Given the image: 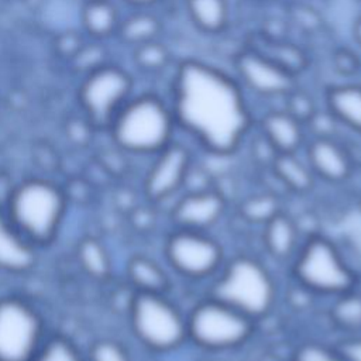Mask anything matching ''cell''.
I'll return each instance as SVG.
<instances>
[{"label":"cell","mask_w":361,"mask_h":361,"mask_svg":"<svg viewBox=\"0 0 361 361\" xmlns=\"http://www.w3.org/2000/svg\"><path fill=\"white\" fill-rule=\"evenodd\" d=\"M248 94L231 72L202 59L173 69L169 103L178 131L206 154L234 155L255 127Z\"/></svg>","instance_id":"cell-1"},{"label":"cell","mask_w":361,"mask_h":361,"mask_svg":"<svg viewBox=\"0 0 361 361\" xmlns=\"http://www.w3.org/2000/svg\"><path fill=\"white\" fill-rule=\"evenodd\" d=\"M207 293L258 323L272 313L278 302V283L259 258L237 254L226 258L210 281Z\"/></svg>","instance_id":"cell-2"},{"label":"cell","mask_w":361,"mask_h":361,"mask_svg":"<svg viewBox=\"0 0 361 361\" xmlns=\"http://www.w3.org/2000/svg\"><path fill=\"white\" fill-rule=\"evenodd\" d=\"M169 99L141 94L128 99L113 117L114 141L133 154L155 155L176 138Z\"/></svg>","instance_id":"cell-3"},{"label":"cell","mask_w":361,"mask_h":361,"mask_svg":"<svg viewBox=\"0 0 361 361\" xmlns=\"http://www.w3.org/2000/svg\"><path fill=\"white\" fill-rule=\"evenodd\" d=\"M293 282L309 293L338 296L357 289L358 276L333 240L322 233L303 238L290 261Z\"/></svg>","instance_id":"cell-4"},{"label":"cell","mask_w":361,"mask_h":361,"mask_svg":"<svg viewBox=\"0 0 361 361\" xmlns=\"http://www.w3.org/2000/svg\"><path fill=\"white\" fill-rule=\"evenodd\" d=\"M188 343L207 353L244 347L255 334L257 322L230 305L206 295L186 312Z\"/></svg>","instance_id":"cell-5"},{"label":"cell","mask_w":361,"mask_h":361,"mask_svg":"<svg viewBox=\"0 0 361 361\" xmlns=\"http://www.w3.org/2000/svg\"><path fill=\"white\" fill-rule=\"evenodd\" d=\"M130 323L140 343L155 353H171L188 343L186 313L166 293L135 292Z\"/></svg>","instance_id":"cell-6"},{"label":"cell","mask_w":361,"mask_h":361,"mask_svg":"<svg viewBox=\"0 0 361 361\" xmlns=\"http://www.w3.org/2000/svg\"><path fill=\"white\" fill-rule=\"evenodd\" d=\"M164 255L175 274L192 282L212 281L226 261L223 245L209 231L179 227L166 235Z\"/></svg>","instance_id":"cell-7"},{"label":"cell","mask_w":361,"mask_h":361,"mask_svg":"<svg viewBox=\"0 0 361 361\" xmlns=\"http://www.w3.org/2000/svg\"><path fill=\"white\" fill-rule=\"evenodd\" d=\"M63 212V197L51 183L28 180L10 199V221L24 235L42 241L56 230Z\"/></svg>","instance_id":"cell-8"},{"label":"cell","mask_w":361,"mask_h":361,"mask_svg":"<svg viewBox=\"0 0 361 361\" xmlns=\"http://www.w3.org/2000/svg\"><path fill=\"white\" fill-rule=\"evenodd\" d=\"M233 75L248 94L264 99L285 97L296 85V76L254 48L240 49L233 58Z\"/></svg>","instance_id":"cell-9"},{"label":"cell","mask_w":361,"mask_h":361,"mask_svg":"<svg viewBox=\"0 0 361 361\" xmlns=\"http://www.w3.org/2000/svg\"><path fill=\"white\" fill-rule=\"evenodd\" d=\"M41 324L35 312L21 300H0V361H31Z\"/></svg>","instance_id":"cell-10"},{"label":"cell","mask_w":361,"mask_h":361,"mask_svg":"<svg viewBox=\"0 0 361 361\" xmlns=\"http://www.w3.org/2000/svg\"><path fill=\"white\" fill-rule=\"evenodd\" d=\"M193 162L195 155L190 147L175 138L155 154L144 182L147 197L152 202H162L182 190Z\"/></svg>","instance_id":"cell-11"},{"label":"cell","mask_w":361,"mask_h":361,"mask_svg":"<svg viewBox=\"0 0 361 361\" xmlns=\"http://www.w3.org/2000/svg\"><path fill=\"white\" fill-rule=\"evenodd\" d=\"M131 93V79L120 68H97L83 83L80 96L87 111L99 120L114 117Z\"/></svg>","instance_id":"cell-12"},{"label":"cell","mask_w":361,"mask_h":361,"mask_svg":"<svg viewBox=\"0 0 361 361\" xmlns=\"http://www.w3.org/2000/svg\"><path fill=\"white\" fill-rule=\"evenodd\" d=\"M227 212V197L216 188L186 190L173 204L171 219L173 227L210 231Z\"/></svg>","instance_id":"cell-13"},{"label":"cell","mask_w":361,"mask_h":361,"mask_svg":"<svg viewBox=\"0 0 361 361\" xmlns=\"http://www.w3.org/2000/svg\"><path fill=\"white\" fill-rule=\"evenodd\" d=\"M303 149L316 179L340 183L351 176V155L337 137H309Z\"/></svg>","instance_id":"cell-14"},{"label":"cell","mask_w":361,"mask_h":361,"mask_svg":"<svg viewBox=\"0 0 361 361\" xmlns=\"http://www.w3.org/2000/svg\"><path fill=\"white\" fill-rule=\"evenodd\" d=\"M255 127L276 154L299 152L309 138L305 123L285 109L264 111Z\"/></svg>","instance_id":"cell-15"},{"label":"cell","mask_w":361,"mask_h":361,"mask_svg":"<svg viewBox=\"0 0 361 361\" xmlns=\"http://www.w3.org/2000/svg\"><path fill=\"white\" fill-rule=\"evenodd\" d=\"M265 252L278 262H289L298 252L303 237L292 216L281 210L261 226Z\"/></svg>","instance_id":"cell-16"},{"label":"cell","mask_w":361,"mask_h":361,"mask_svg":"<svg viewBox=\"0 0 361 361\" xmlns=\"http://www.w3.org/2000/svg\"><path fill=\"white\" fill-rule=\"evenodd\" d=\"M324 109L336 118V121L361 134V85L338 83L326 90Z\"/></svg>","instance_id":"cell-17"},{"label":"cell","mask_w":361,"mask_h":361,"mask_svg":"<svg viewBox=\"0 0 361 361\" xmlns=\"http://www.w3.org/2000/svg\"><path fill=\"white\" fill-rule=\"evenodd\" d=\"M183 8L190 24L202 34L220 35L230 25L228 0H183Z\"/></svg>","instance_id":"cell-18"},{"label":"cell","mask_w":361,"mask_h":361,"mask_svg":"<svg viewBox=\"0 0 361 361\" xmlns=\"http://www.w3.org/2000/svg\"><path fill=\"white\" fill-rule=\"evenodd\" d=\"M274 176L292 193H307L313 189L316 176L312 172L306 158L299 152L278 154L271 165Z\"/></svg>","instance_id":"cell-19"},{"label":"cell","mask_w":361,"mask_h":361,"mask_svg":"<svg viewBox=\"0 0 361 361\" xmlns=\"http://www.w3.org/2000/svg\"><path fill=\"white\" fill-rule=\"evenodd\" d=\"M34 252L17 227L0 217V268L23 271L31 267Z\"/></svg>","instance_id":"cell-20"},{"label":"cell","mask_w":361,"mask_h":361,"mask_svg":"<svg viewBox=\"0 0 361 361\" xmlns=\"http://www.w3.org/2000/svg\"><path fill=\"white\" fill-rule=\"evenodd\" d=\"M128 278L135 292L166 293L169 288V276L165 269L151 258L134 257L128 262Z\"/></svg>","instance_id":"cell-21"},{"label":"cell","mask_w":361,"mask_h":361,"mask_svg":"<svg viewBox=\"0 0 361 361\" xmlns=\"http://www.w3.org/2000/svg\"><path fill=\"white\" fill-rule=\"evenodd\" d=\"M329 317L340 330L351 334L361 331V293L353 289L334 296L329 309Z\"/></svg>","instance_id":"cell-22"},{"label":"cell","mask_w":361,"mask_h":361,"mask_svg":"<svg viewBox=\"0 0 361 361\" xmlns=\"http://www.w3.org/2000/svg\"><path fill=\"white\" fill-rule=\"evenodd\" d=\"M281 210L279 197L268 192L247 196L240 202L238 206V214L241 219H244V221L259 226H262Z\"/></svg>","instance_id":"cell-23"},{"label":"cell","mask_w":361,"mask_h":361,"mask_svg":"<svg viewBox=\"0 0 361 361\" xmlns=\"http://www.w3.org/2000/svg\"><path fill=\"white\" fill-rule=\"evenodd\" d=\"M161 21L151 13H137L121 24V35L126 41L137 45L157 39Z\"/></svg>","instance_id":"cell-24"},{"label":"cell","mask_w":361,"mask_h":361,"mask_svg":"<svg viewBox=\"0 0 361 361\" xmlns=\"http://www.w3.org/2000/svg\"><path fill=\"white\" fill-rule=\"evenodd\" d=\"M86 28L96 35L109 34L117 24L114 7L106 0H92L83 13Z\"/></svg>","instance_id":"cell-25"},{"label":"cell","mask_w":361,"mask_h":361,"mask_svg":"<svg viewBox=\"0 0 361 361\" xmlns=\"http://www.w3.org/2000/svg\"><path fill=\"white\" fill-rule=\"evenodd\" d=\"M134 55L138 66L148 72H159L171 62L169 49L157 39L137 45Z\"/></svg>","instance_id":"cell-26"},{"label":"cell","mask_w":361,"mask_h":361,"mask_svg":"<svg viewBox=\"0 0 361 361\" xmlns=\"http://www.w3.org/2000/svg\"><path fill=\"white\" fill-rule=\"evenodd\" d=\"M290 361H344L337 347L319 340H305L292 351Z\"/></svg>","instance_id":"cell-27"},{"label":"cell","mask_w":361,"mask_h":361,"mask_svg":"<svg viewBox=\"0 0 361 361\" xmlns=\"http://www.w3.org/2000/svg\"><path fill=\"white\" fill-rule=\"evenodd\" d=\"M283 99H285L283 109L286 111H289L292 116H295L296 118H299L302 123H305V126H306L307 120L317 110L312 97L307 93L299 90L298 86L292 92H289Z\"/></svg>","instance_id":"cell-28"},{"label":"cell","mask_w":361,"mask_h":361,"mask_svg":"<svg viewBox=\"0 0 361 361\" xmlns=\"http://www.w3.org/2000/svg\"><path fill=\"white\" fill-rule=\"evenodd\" d=\"M35 361H80L75 347L62 338H55L34 357Z\"/></svg>","instance_id":"cell-29"},{"label":"cell","mask_w":361,"mask_h":361,"mask_svg":"<svg viewBox=\"0 0 361 361\" xmlns=\"http://www.w3.org/2000/svg\"><path fill=\"white\" fill-rule=\"evenodd\" d=\"M80 258L83 265L92 274L103 275L107 271L109 262H107L106 252L96 241H86L80 247Z\"/></svg>","instance_id":"cell-30"},{"label":"cell","mask_w":361,"mask_h":361,"mask_svg":"<svg viewBox=\"0 0 361 361\" xmlns=\"http://www.w3.org/2000/svg\"><path fill=\"white\" fill-rule=\"evenodd\" d=\"M92 361H131V358L118 343L104 340L93 347Z\"/></svg>","instance_id":"cell-31"},{"label":"cell","mask_w":361,"mask_h":361,"mask_svg":"<svg viewBox=\"0 0 361 361\" xmlns=\"http://www.w3.org/2000/svg\"><path fill=\"white\" fill-rule=\"evenodd\" d=\"M344 361H361V336L351 334L334 344Z\"/></svg>","instance_id":"cell-32"},{"label":"cell","mask_w":361,"mask_h":361,"mask_svg":"<svg viewBox=\"0 0 361 361\" xmlns=\"http://www.w3.org/2000/svg\"><path fill=\"white\" fill-rule=\"evenodd\" d=\"M353 35H354V41L361 47V16L354 21Z\"/></svg>","instance_id":"cell-33"},{"label":"cell","mask_w":361,"mask_h":361,"mask_svg":"<svg viewBox=\"0 0 361 361\" xmlns=\"http://www.w3.org/2000/svg\"><path fill=\"white\" fill-rule=\"evenodd\" d=\"M128 1L133 4H137V6H151V4L157 3L158 0H128Z\"/></svg>","instance_id":"cell-34"}]
</instances>
